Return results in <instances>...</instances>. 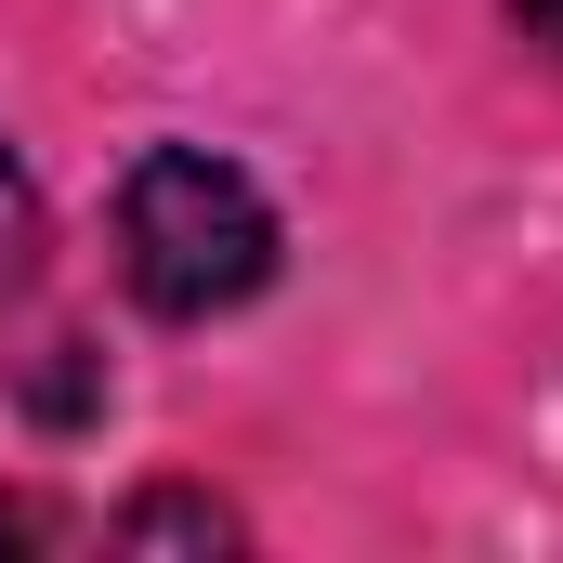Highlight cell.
Returning a JSON list of instances; mask_svg holds the SVG:
<instances>
[{
	"label": "cell",
	"instance_id": "obj_4",
	"mask_svg": "<svg viewBox=\"0 0 563 563\" xmlns=\"http://www.w3.org/2000/svg\"><path fill=\"white\" fill-rule=\"evenodd\" d=\"M511 13H525V40H551V53H563V0H511Z\"/></svg>",
	"mask_w": 563,
	"mask_h": 563
},
{
	"label": "cell",
	"instance_id": "obj_2",
	"mask_svg": "<svg viewBox=\"0 0 563 563\" xmlns=\"http://www.w3.org/2000/svg\"><path fill=\"white\" fill-rule=\"evenodd\" d=\"M119 538H236V511H210V498H144Z\"/></svg>",
	"mask_w": 563,
	"mask_h": 563
},
{
	"label": "cell",
	"instance_id": "obj_3",
	"mask_svg": "<svg viewBox=\"0 0 563 563\" xmlns=\"http://www.w3.org/2000/svg\"><path fill=\"white\" fill-rule=\"evenodd\" d=\"M26 250H40V210H26V170L0 157V276H26Z\"/></svg>",
	"mask_w": 563,
	"mask_h": 563
},
{
	"label": "cell",
	"instance_id": "obj_1",
	"mask_svg": "<svg viewBox=\"0 0 563 563\" xmlns=\"http://www.w3.org/2000/svg\"><path fill=\"white\" fill-rule=\"evenodd\" d=\"M119 276L144 314L197 328V314H236L250 288L276 276V210L236 157H197V144H157L132 184H119Z\"/></svg>",
	"mask_w": 563,
	"mask_h": 563
}]
</instances>
